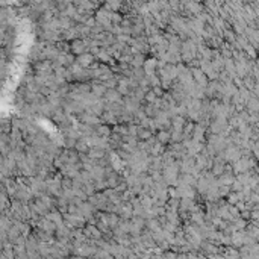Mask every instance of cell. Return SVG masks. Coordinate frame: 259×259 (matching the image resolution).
<instances>
[{
    "label": "cell",
    "instance_id": "obj_1",
    "mask_svg": "<svg viewBox=\"0 0 259 259\" xmlns=\"http://www.w3.org/2000/svg\"><path fill=\"white\" fill-rule=\"evenodd\" d=\"M79 59H81V61H79V62H81V65H89L93 58H91V55H85V56H81Z\"/></svg>",
    "mask_w": 259,
    "mask_h": 259
}]
</instances>
